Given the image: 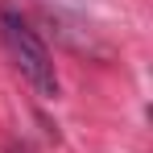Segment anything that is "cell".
I'll return each instance as SVG.
<instances>
[{
  "instance_id": "1",
  "label": "cell",
  "mask_w": 153,
  "mask_h": 153,
  "mask_svg": "<svg viewBox=\"0 0 153 153\" xmlns=\"http://www.w3.org/2000/svg\"><path fill=\"white\" fill-rule=\"evenodd\" d=\"M0 42L13 58V66L21 71L29 87L42 95V100H58V71H54V58L46 50V42L33 33L25 17L17 8H0Z\"/></svg>"
}]
</instances>
